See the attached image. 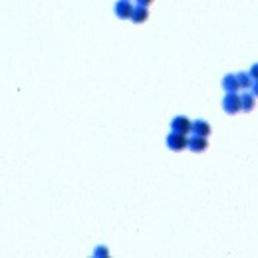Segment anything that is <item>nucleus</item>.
<instances>
[{
	"mask_svg": "<svg viewBox=\"0 0 258 258\" xmlns=\"http://www.w3.org/2000/svg\"><path fill=\"white\" fill-rule=\"evenodd\" d=\"M206 147H208V141H206V137H203V135H195L193 139H189V149H193L195 153L205 151Z\"/></svg>",
	"mask_w": 258,
	"mask_h": 258,
	"instance_id": "obj_5",
	"label": "nucleus"
},
{
	"mask_svg": "<svg viewBox=\"0 0 258 258\" xmlns=\"http://www.w3.org/2000/svg\"><path fill=\"white\" fill-rule=\"evenodd\" d=\"M193 131H195V135L208 137V133H210V125H208V121H205V119H197V121H193Z\"/></svg>",
	"mask_w": 258,
	"mask_h": 258,
	"instance_id": "obj_7",
	"label": "nucleus"
},
{
	"mask_svg": "<svg viewBox=\"0 0 258 258\" xmlns=\"http://www.w3.org/2000/svg\"><path fill=\"white\" fill-rule=\"evenodd\" d=\"M167 145H169V149H173V151H183V149L189 147V139L185 137V133L173 131V133L167 137Z\"/></svg>",
	"mask_w": 258,
	"mask_h": 258,
	"instance_id": "obj_1",
	"label": "nucleus"
},
{
	"mask_svg": "<svg viewBox=\"0 0 258 258\" xmlns=\"http://www.w3.org/2000/svg\"><path fill=\"white\" fill-rule=\"evenodd\" d=\"M171 127H173V131L187 135L189 131H193V121H191L189 117H185V115H177V117L171 121Z\"/></svg>",
	"mask_w": 258,
	"mask_h": 258,
	"instance_id": "obj_3",
	"label": "nucleus"
},
{
	"mask_svg": "<svg viewBox=\"0 0 258 258\" xmlns=\"http://www.w3.org/2000/svg\"><path fill=\"white\" fill-rule=\"evenodd\" d=\"M151 2H153V0H139V4H141V6H149Z\"/></svg>",
	"mask_w": 258,
	"mask_h": 258,
	"instance_id": "obj_14",
	"label": "nucleus"
},
{
	"mask_svg": "<svg viewBox=\"0 0 258 258\" xmlns=\"http://www.w3.org/2000/svg\"><path fill=\"white\" fill-rule=\"evenodd\" d=\"M115 14H117L119 18H131V14H133V4H131L129 0H117V4H115Z\"/></svg>",
	"mask_w": 258,
	"mask_h": 258,
	"instance_id": "obj_4",
	"label": "nucleus"
},
{
	"mask_svg": "<svg viewBox=\"0 0 258 258\" xmlns=\"http://www.w3.org/2000/svg\"><path fill=\"white\" fill-rule=\"evenodd\" d=\"M236 78H238V84H240V88H252V76L248 74V72H240V74H236Z\"/></svg>",
	"mask_w": 258,
	"mask_h": 258,
	"instance_id": "obj_9",
	"label": "nucleus"
},
{
	"mask_svg": "<svg viewBox=\"0 0 258 258\" xmlns=\"http://www.w3.org/2000/svg\"><path fill=\"white\" fill-rule=\"evenodd\" d=\"M105 252H107V250H105V248H98V254H96V256H107V254H105Z\"/></svg>",
	"mask_w": 258,
	"mask_h": 258,
	"instance_id": "obj_13",
	"label": "nucleus"
},
{
	"mask_svg": "<svg viewBox=\"0 0 258 258\" xmlns=\"http://www.w3.org/2000/svg\"><path fill=\"white\" fill-rule=\"evenodd\" d=\"M222 88L226 90V94H228V92H236V90L240 88L238 78H236V76H226V78L222 80Z\"/></svg>",
	"mask_w": 258,
	"mask_h": 258,
	"instance_id": "obj_8",
	"label": "nucleus"
},
{
	"mask_svg": "<svg viewBox=\"0 0 258 258\" xmlns=\"http://www.w3.org/2000/svg\"><path fill=\"white\" fill-rule=\"evenodd\" d=\"M252 96H254V98H258V80L252 84Z\"/></svg>",
	"mask_w": 258,
	"mask_h": 258,
	"instance_id": "obj_12",
	"label": "nucleus"
},
{
	"mask_svg": "<svg viewBox=\"0 0 258 258\" xmlns=\"http://www.w3.org/2000/svg\"><path fill=\"white\" fill-rule=\"evenodd\" d=\"M222 107L226 113H238L242 109V102H240V96L236 92H228L224 102H222Z\"/></svg>",
	"mask_w": 258,
	"mask_h": 258,
	"instance_id": "obj_2",
	"label": "nucleus"
},
{
	"mask_svg": "<svg viewBox=\"0 0 258 258\" xmlns=\"http://www.w3.org/2000/svg\"><path fill=\"white\" fill-rule=\"evenodd\" d=\"M147 16H149V10H147V6H135L133 8V14H131V20L133 22H137V24H141V22H145L147 20Z\"/></svg>",
	"mask_w": 258,
	"mask_h": 258,
	"instance_id": "obj_6",
	"label": "nucleus"
},
{
	"mask_svg": "<svg viewBox=\"0 0 258 258\" xmlns=\"http://www.w3.org/2000/svg\"><path fill=\"white\" fill-rule=\"evenodd\" d=\"M240 102H242V109H244V111L254 109V96H252V94H244V96L240 98Z\"/></svg>",
	"mask_w": 258,
	"mask_h": 258,
	"instance_id": "obj_10",
	"label": "nucleus"
},
{
	"mask_svg": "<svg viewBox=\"0 0 258 258\" xmlns=\"http://www.w3.org/2000/svg\"><path fill=\"white\" fill-rule=\"evenodd\" d=\"M248 74H250V76H252V80L256 82L258 80V64H254V66L250 68V72H248Z\"/></svg>",
	"mask_w": 258,
	"mask_h": 258,
	"instance_id": "obj_11",
	"label": "nucleus"
}]
</instances>
